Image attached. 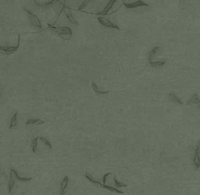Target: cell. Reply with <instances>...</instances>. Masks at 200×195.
Masks as SVG:
<instances>
[{
	"mask_svg": "<svg viewBox=\"0 0 200 195\" xmlns=\"http://www.w3.org/2000/svg\"><path fill=\"white\" fill-rule=\"evenodd\" d=\"M43 124H45V121L38 118L29 119L26 122V125L27 126L32 125H42Z\"/></svg>",
	"mask_w": 200,
	"mask_h": 195,
	"instance_id": "8",
	"label": "cell"
},
{
	"mask_svg": "<svg viewBox=\"0 0 200 195\" xmlns=\"http://www.w3.org/2000/svg\"><path fill=\"white\" fill-rule=\"evenodd\" d=\"M195 149H197V150H198L199 152H200V141L199 142V143H198V145L197 146Z\"/></svg>",
	"mask_w": 200,
	"mask_h": 195,
	"instance_id": "27",
	"label": "cell"
},
{
	"mask_svg": "<svg viewBox=\"0 0 200 195\" xmlns=\"http://www.w3.org/2000/svg\"><path fill=\"white\" fill-rule=\"evenodd\" d=\"M98 20L103 26H104L105 27L116 28V29L119 30V28L117 25L113 24L112 22H111L110 21H109L106 18H104V17H98Z\"/></svg>",
	"mask_w": 200,
	"mask_h": 195,
	"instance_id": "4",
	"label": "cell"
},
{
	"mask_svg": "<svg viewBox=\"0 0 200 195\" xmlns=\"http://www.w3.org/2000/svg\"><path fill=\"white\" fill-rule=\"evenodd\" d=\"M68 177L66 176L64 177L61 183V192H60L61 195H64V193H66L67 187L68 185Z\"/></svg>",
	"mask_w": 200,
	"mask_h": 195,
	"instance_id": "11",
	"label": "cell"
},
{
	"mask_svg": "<svg viewBox=\"0 0 200 195\" xmlns=\"http://www.w3.org/2000/svg\"><path fill=\"white\" fill-rule=\"evenodd\" d=\"M15 185V178L14 174L12 171V169H10V173H9V181L8 182V193H10L13 190Z\"/></svg>",
	"mask_w": 200,
	"mask_h": 195,
	"instance_id": "5",
	"label": "cell"
},
{
	"mask_svg": "<svg viewBox=\"0 0 200 195\" xmlns=\"http://www.w3.org/2000/svg\"><path fill=\"white\" fill-rule=\"evenodd\" d=\"M88 1H84V3H83L81 5H80V7H79V10H82V9H83L84 7H85V6L87 5V3H88Z\"/></svg>",
	"mask_w": 200,
	"mask_h": 195,
	"instance_id": "26",
	"label": "cell"
},
{
	"mask_svg": "<svg viewBox=\"0 0 200 195\" xmlns=\"http://www.w3.org/2000/svg\"><path fill=\"white\" fill-rule=\"evenodd\" d=\"M92 87H93V88L94 91L96 93H97L98 94H107V93H109L108 91H107V92H102V91L100 90L99 88L97 87V84L95 83H92Z\"/></svg>",
	"mask_w": 200,
	"mask_h": 195,
	"instance_id": "18",
	"label": "cell"
},
{
	"mask_svg": "<svg viewBox=\"0 0 200 195\" xmlns=\"http://www.w3.org/2000/svg\"><path fill=\"white\" fill-rule=\"evenodd\" d=\"M114 181L115 182V185L117 186V187H119V188H122V187H126L127 186L125 184H123V183H121L120 182H119L115 178V177H114Z\"/></svg>",
	"mask_w": 200,
	"mask_h": 195,
	"instance_id": "24",
	"label": "cell"
},
{
	"mask_svg": "<svg viewBox=\"0 0 200 195\" xmlns=\"http://www.w3.org/2000/svg\"><path fill=\"white\" fill-rule=\"evenodd\" d=\"M21 42V35L20 33L18 35V43L16 46H2L0 45V53L5 55H11L14 54L18 50L20 47Z\"/></svg>",
	"mask_w": 200,
	"mask_h": 195,
	"instance_id": "2",
	"label": "cell"
},
{
	"mask_svg": "<svg viewBox=\"0 0 200 195\" xmlns=\"http://www.w3.org/2000/svg\"><path fill=\"white\" fill-rule=\"evenodd\" d=\"M114 3H115V1H110L108 3L107 5L105 7V8L104 9V10L102 11H101V12L98 13L97 14L98 15H105V14H106L108 12V11L111 10V8L113 6Z\"/></svg>",
	"mask_w": 200,
	"mask_h": 195,
	"instance_id": "14",
	"label": "cell"
},
{
	"mask_svg": "<svg viewBox=\"0 0 200 195\" xmlns=\"http://www.w3.org/2000/svg\"><path fill=\"white\" fill-rule=\"evenodd\" d=\"M48 26L52 31L56 33L58 35L64 40L70 39L73 36V32L70 28L64 26V27H55L50 24H48Z\"/></svg>",
	"mask_w": 200,
	"mask_h": 195,
	"instance_id": "1",
	"label": "cell"
},
{
	"mask_svg": "<svg viewBox=\"0 0 200 195\" xmlns=\"http://www.w3.org/2000/svg\"><path fill=\"white\" fill-rule=\"evenodd\" d=\"M0 92H1V85H0Z\"/></svg>",
	"mask_w": 200,
	"mask_h": 195,
	"instance_id": "28",
	"label": "cell"
},
{
	"mask_svg": "<svg viewBox=\"0 0 200 195\" xmlns=\"http://www.w3.org/2000/svg\"><path fill=\"white\" fill-rule=\"evenodd\" d=\"M14 174V176H15V178L16 179H17L18 181H19L20 182H29L31 181L32 178H26V177H22L19 174H18V173L17 172V171L14 169H11Z\"/></svg>",
	"mask_w": 200,
	"mask_h": 195,
	"instance_id": "10",
	"label": "cell"
},
{
	"mask_svg": "<svg viewBox=\"0 0 200 195\" xmlns=\"http://www.w3.org/2000/svg\"><path fill=\"white\" fill-rule=\"evenodd\" d=\"M85 178H86L87 179H88L91 182H92V183H94V184H96V185H100L101 186H103V185L101 184V182L94 180V179H93L92 177H91L90 176H89V175H85Z\"/></svg>",
	"mask_w": 200,
	"mask_h": 195,
	"instance_id": "23",
	"label": "cell"
},
{
	"mask_svg": "<svg viewBox=\"0 0 200 195\" xmlns=\"http://www.w3.org/2000/svg\"><path fill=\"white\" fill-rule=\"evenodd\" d=\"M190 104H195L199 109H200V99L197 93L194 94L192 97L186 103L187 105Z\"/></svg>",
	"mask_w": 200,
	"mask_h": 195,
	"instance_id": "7",
	"label": "cell"
},
{
	"mask_svg": "<svg viewBox=\"0 0 200 195\" xmlns=\"http://www.w3.org/2000/svg\"><path fill=\"white\" fill-rule=\"evenodd\" d=\"M169 99L171 101L176 103H178L179 104L182 105L183 104V103L181 101V100L174 94L173 93H171L169 94Z\"/></svg>",
	"mask_w": 200,
	"mask_h": 195,
	"instance_id": "15",
	"label": "cell"
},
{
	"mask_svg": "<svg viewBox=\"0 0 200 195\" xmlns=\"http://www.w3.org/2000/svg\"><path fill=\"white\" fill-rule=\"evenodd\" d=\"M64 12H65V14H66V17L68 18V20L73 24H78V23L75 20L73 19V18L72 15H71V12L70 11H68V10H67V8H65L64 9Z\"/></svg>",
	"mask_w": 200,
	"mask_h": 195,
	"instance_id": "16",
	"label": "cell"
},
{
	"mask_svg": "<svg viewBox=\"0 0 200 195\" xmlns=\"http://www.w3.org/2000/svg\"><path fill=\"white\" fill-rule=\"evenodd\" d=\"M34 2L36 5L39 7H46L50 4L57 3L58 1H36V0H35Z\"/></svg>",
	"mask_w": 200,
	"mask_h": 195,
	"instance_id": "13",
	"label": "cell"
},
{
	"mask_svg": "<svg viewBox=\"0 0 200 195\" xmlns=\"http://www.w3.org/2000/svg\"><path fill=\"white\" fill-rule=\"evenodd\" d=\"M39 139V137H35L33 139L32 141V151L33 153L36 152V150H37V147H38V141Z\"/></svg>",
	"mask_w": 200,
	"mask_h": 195,
	"instance_id": "17",
	"label": "cell"
},
{
	"mask_svg": "<svg viewBox=\"0 0 200 195\" xmlns=\"http://www.w3.org/2000/svg\"><path fill=\"white\" fill-rule=\"evenodd\" d=\"M18 112H15L12 116L10 120L9 125V130H12L16 127L17 124H18Z\"/></svg>",
	"mask_w": 200,
	"mask_h": 195,
	"instance_id": "9",
	"label": "cell"
},
{
	"mask_svg": "<svg viewBox=\"0 0 200 195\" xmlns=\"http://www.w3.org/2000/svg\"><path fill=\"white\" fill-rule=\"evenodd\" d=\"M193 162L197 168H199L200 167V152L197 149L195 150Z\"/></svg>",
	"mask_w": 200,
	"mask_h": 195,
	"instance_id": "12",
	"label": "cell"
},
{
	"mask_svg": "<svg viewBox=\"0 0 200 195\" xmlns=\"http://www.w3.org/2000/svg\"><path fill=\"white\" fill-rule=\"evenodd\" d=\"M0 135H1V132H0Z\"/></svg>",
	"mask_w": 200,
	"mask_h": 195,
	"instance_id": "29",
	"label": "cell"
},
{
	"mask_svg": "<svg viewBox=\"0 0 200 195\" xmlns=\"http://www.w3.org/2000/svg\"><path fill=\"white\" fill-rule=\"evenodd\" d=\"M25 11L26 12V13L28 14L29 18L31 21V22L33 25V26L36 28L41 29L42 28V24L39 20V18L36 16L35 14L32 12L31 11H29L28 10L25 8Z\"/></svg>",
	"mask_w": 200,
	"mask_h": 195,
	"instance_id": "3",
	"label": "cell"
},
{
	"mask_svg": "<svg viewBox=\"0 0 200 195\" xmlns=\"http://www.w3.org/2000/svg\"><path fill=\"white\" fill-rule=\"evenodd\" d=\"M102 187H103V188H105V189H108V190H109L111 191V192H117V193L122 194V193H123V192H122V191H121V190H118V189H117V188H115L112 187V186H108V185H103V186H102Z\"/></svg>",
	"mask_w": 200,
	"mask_h": 195,
	"instance_id": "22",
	"label": "cell"
},
{
	"mask_svg": "<svg viewBox=\"0 0 200 195\" xmlns=\"http://www.w3.org/2000/svg\"><path fill=\"white\" fill-rule=\"evenodd\" d=\"M159 50V47H155L151 51V52L149 53V56H148V59L150 61L152 59V58L154 57V56L156 55V54L157 52V51Z\"/></svg>",
	"mask_w": 200,
	"mask_h": 195,
	"instance_id": "21",
	"label": "cell"
},
{
	"mask_svg": "<svg viewBox=\"0 0 200 195\" xmlns=\"http://www.w3.org/2000/svg\"><path fill=\"white\" fill-rule=\"evenodd\" d=\"M124 5L127 8H135L137 7H143V6H147L149 7V5L146 3H145L142 1H137L135 3H124Z\"/></svg>",
	"mask_w": 200,
	"mask_h": 195,
	"instance_id": "6",
	"label": "cell"
},
{
	"mask_svg": "<svg viewBox=\"0 0 200 195\" xmlns=\"http://www.w3.org/2000/svg\"><path fill=\"white\" fill-rule=\"evenodd\" d=\"M166 63V61H157V62H150V64L152 67H161Z\"/></svg>",
	"mask_w": 200,
	"mask_h": 195,
	"instance_id": "19",
	"label": "cell"
},
{
	"mask_svg": "<svg viewBox=\"0 0 200 195\" xmlns=\"http://www.w3.org/2000/svg\"><path fill=\"white\" fill-rule=\"evenodd\" d=\"M39 139L40 141H41L42 143L45 145H46L49 149H51L52 148V145L50 144V142L49 141V140L47 139H46V138L43 137H39Z\"/></svg>",
	"mask_w": 200,
	"mask_h": 195,
	"instance_id": "20",
	"label": "cell"
},
{
	"mask_svg": "<svg viewBox=\"0 0 200 195\" xmlns=\"http://www.w3.org/2000/svg\"><path fill=\"white\" fill-rule=\"evenodd\" d=\"M111 173H107L106 174H105L103 176V183H104V185H105V182H106V178L108 177V176H109L110 175H111Z\"/></svg>",
	"mask_w": 200,
	"mask_h": 195,
	"instance_id": "25",
	"label": "cell"
}]
</instances>
